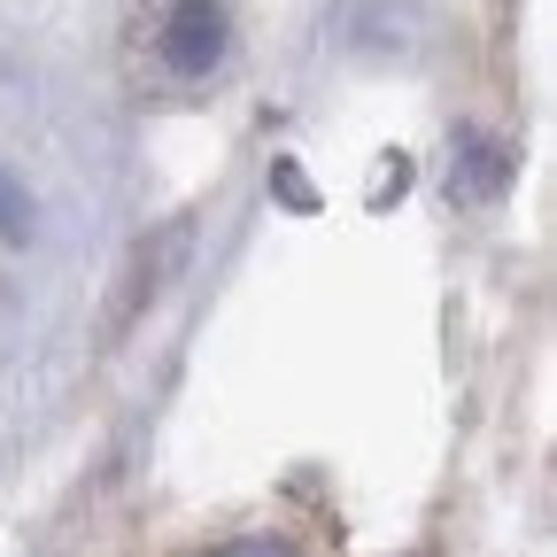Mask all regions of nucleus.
Masks as SVG:
<instances>
[{
  "label": "nucleus",
  "instance_id": "nucleus-1",
  "mask_svg": "<svg viewBox=\"0 0 557 557\" xmlns=\"http://www.w3.org/2000/svg\"><path fill=\"white\" fill-rule=\"evenodd\" d=\"M163 54H171V70L201 78V70L225 54V9L218 0H178L171 24H163Z\"/></svg>",
  "mask_w": 557,
  "mask_h": 557
},
{
  "label": "nucleus",
  "instance_id": "nucleus-2",
  "mask_svg": "<svg viewBox=\"0 0 557 557\" xmlns=\"http://www.w3.org/2000/svg\"><path fill=\"white\" fill-rule=\"evenodd\" d=\"M32 233V209H24V194H16V178L0 171V240H24Z\"/></svg>",
  "mask_w": 557,
  "mask_h": 557
},
{
  "label": "nucleus",
  "instance_id": "nucleus-3",
  "mask_svg": "<svg viewBox=\"0 0 557 557\" xmlns=\"http://www.w3.org/2000/svg\"><path fill=\"white\" fill-rule=\"evenodd\" d=\"M225 557H287V549H271V542H240V549H225Z\"/></svg>",
  "mask_w": 557,
  "mask_h": 557
}]
</instances>
